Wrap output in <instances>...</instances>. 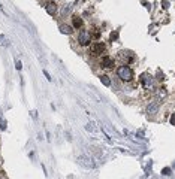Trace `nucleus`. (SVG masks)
<instances>
[{"mask_svg": "<svg viewBox=\"0 0 175 179\" xmlns=\"http://www.w3.org/2000/svg\"><path fill=\"white\" fill-rule=\"evenodd\" d=\"M18 70H21V67H23V64H21V61H16V66H15Z\"/></svg>", "mask_w": 175, "mask_h": 179, "instance_id": "obj_16", "label": "nucleus"}, {"mask_svg": "<svg viewBox=\"0 0 175 179\" xmlns=\"http://www.w3.org/2000/svg\"><path fill=\"white\" fill-rule=\"evenodd\" d=\"M78 163H80L81 166H84V167H87V169H94L93 160L89 158V157H85V155H81L80 158H78Z\"/></svg>", "mask_w": 175, "mask_h": 179, "instance_id": "obj_4", "label": "nucleus"}, {"mask_svg": "<svg viewBox=\"0 0 175 179\" xmlns=\"http://www.w3.org/2000/svg\"><path fill=\"white\" fill-rule=\"evenodd\" d=\"M157 111H159V103H156V102H153L147 106V113H150V115L157 113Z\"/></svg>", "mask_w": 175, "mask_h": 179, "instance_id": "obj_8", "label": "nucleus"}, {"mask_svg": "<svg viewBox=\"0 0 175 179\" xmlns=\"http://www.w3.org/2000/svg\"><path fill=\"white\" fill-rule=\"evenodd\" d=\"M72 24H73V27H75V29H81V27H82V20H81V18L80 16H73L72 18Z\"/></svg>", "mask_w": 175, "mask_h": 179, "instance_id": "obj_10", "label": "nucleus"}, {"mask_svg": "<svg viewBox=\"0 0 175 179\" xmlns=\"http://www.w3.org/2000/svg\"><path fill=\"white\" fill-rule=\"evenodd\" d=\"M121 58L124 61H132L135 58V55H133L132 51H124V52H121Z\"/></svg>", "mask_w": 175, "mask_h": 179, "instance_id": "obj_9", "label": "nucleus"}, {"mask_svg": "<svg viewBox=\"0 0 175 179\" xmlns=\"http://www.w3.org/2000/svg\"><path fill=\"white\" fill-rule=\"evenodd\" d=\"M100 66L105 67V69H112L114 66H115V63H114V60L111 57H103L100 60Z\"/></svg>", "mask_w": 175, "mask_h": 179, "instance_id": "obj_6", "label": "nucleus"}, {"mask_svg": "<svg viewBox=\"0 0 175 179\" xmlns=\"http://www.w3.org/2000/svg\"><path fill=\"white\" fill-rule=\"evenodd\" d=\"M45 11L49 14V15H56L57 14V5L54 2H48L47 6H45Z\"/></svg>", "mask_w": 175, "mask_h": 179, "instance_id": "obj_7", "label": "nucleus"}, {"mask_svg": "<svg viewBox=\"0 0 175 179\" xmlns=\"http://www.w3.org/2000/svg\"><path fill=\"white\" fill-rule=\"evenodd\" d=\"M115 39H118V31H114L111 34V40H115Z\"/></svg>", "mask_w": 175, "mask_h": 179, "instance_id": "obj_14", "label": "nucleus"}, {"mask_svg": "<svg viewBox=\"0 0 175 179\" xmlns=\"http://www.w3.org/2000/svg\"><path fill=\"white\" fill-rule=\"evenodd\" d=\"M117 75H118V78L121 81H132L133 72H132V69H130L129 66H120L117 69Z\"/></svg>", "mask_w": 175, "mask_h": 179, "instance_id": "obj_1", "label": "nucleus"}, {"mask_svg": "<svg viewBox=\"0 0 175 179\" xmlns=\"http://www.w3.org/2000/svg\"><path fill=\"white\" fill-rule=\"evenodd\" d=\"M141 82H142V85H144L147 90H153V78L148 75V73H144V75L141 76Z\"/></svg>", "mask_w": 175, "mask_h": 179, "instance_id": "obj_5", "label": "nucleus"}, {"mask_svg": "<svg viewBox=\"0 0 175 179\" xmlns=\"http://www.w3.org/2000/svg\"><path fill=\"white\" fill-rule=\"evenodd\" d=\"M103 52H105V43L93 42V45L90 46V54H91V55L97 57V55H100V54H103Z\"/></svg>", "mask_w": 175, "mask_h": 179, "instance_id": "obj_3", "label": "nucleus"}, {"mask_svg": "<svg viewBox=\"0 0 175 179\" xmlns=\"http://www.w3.org/2000/svg\"><path fill=\"white\" fill-rule=\"evenodd\" d=\"M60 31H62L63 34H71L72 33V27L66 25V24H62V25H60Z\"/></svg>", "mask_w": 175, "mask_h": 179, "instance_id": "obj_11", "label": "nucleus"}, {"mask_svg": "<svg viewBox=\"0 0 175 179\" xmlns=\"http://www.w3.org/2000/svg\"><path fill=\"white\" fill-rule=\"evenodd\" d=\"M163 175H171V169H163Z\"/></svg>", "mask_w": 175, "mask_h": 179, "instance_id": "obj_15", "label": "nucleus"}, {"mask_svg": "<svg viewBox=\"0 0 175 179\" xmlns=\"http://www.w3.org/2000/svg\"><path fill=\"white\" fill-rule=\"evenodd\" d=\"M90 36H91V38H94V39H99V38H100L99 29H93V31H90Z\"/></svg>", "mask_w": 175, "mask_h": 179, "instance_id": "obj_13", "label": "nucleus"}, {"mask_svg": "<svg viewBox=\"0 0 175 179\" xmlns=\"http://www.w3.org/2000/svg\"><path fill=\"white\" fill-rule=\"evenodd\" d=\"M171 124H172V125H175V113L172 115V118H171Z\"/></svg>", "mask_w": 175, "mask_h": 179, "instance_id": "obj_17", "label": "nucleus"}, {"mask_svg": "<svg viewBox=\"0 0 175 179\" xmlns=\"http://www.w3.org/2000/svg\"><path fill=\"white\" fill-rule=\"evenodd\" d=\"M90 42H91L90 31H87V30H81L80 34H78V43H80L81 46H87V45H90Z\"/></svg>", "mask_w": 175, "mask_h": 179, "instance_id": "obj_2", "label": "nucleus"}, {"mask_svg": "<svg viewBox=\"0 0 175 179\" xmlns=\"http://www.w3.org/2000/svg\"><path fill=\"white\" fill-rule=\"evenodd\" d=\"M100 81H102V84H103V85H106V87L111 85V79H109V76H106V75L100 76Z\"/></svg>", "mask_w": 175, "mask_h": 179, "instance_id": "obj_12", "label": "nucleus"}]
</instances>
